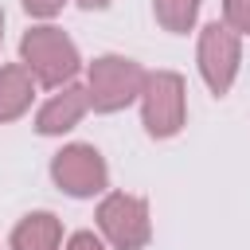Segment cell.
<instances>
[{
  "label": "cell",
  "mask_w": 250,
  "mask_h": 250,
  "mask_svg": "<svg viewBox=\"0 0 250 250\" xmlns=\"http://www.w3.org/2000/svg\"><path fill=\"white\" fill-rule=\"evenodd\" d=\"M223 23L234 35H246L250 31V0H223Z\"/></svg>",
  "instance_id": "8fae6325"
},
{
  "label": "cell",
  "mask_w": 250,
  "mask_h": 250,
  "mask_svg": "<svg viewBox=\"0 0 250 250\" xmlns=\"http://www.w3.org/2000/svg\"><path fill=\"white\" fill-rule=\"evenodd\" d=\"M59 242H62V223H59V215H51V211H31V215H23V219L12 227V238H8L12 250H59Z\"/></svg>",
  "instance_id": "ba28073f"
},
{
  "label": "cell",
  "mask_w": 250,
  "mask_h": 250,
  "mask_svg": "<svg viewBox=\"0 0 250 250\" xmlns=\"http://www.w3.org/2000/svg\"><path fill=\"white\" fill-rule=\"evenodd\" d=\"M62 250H105V242H102L94 230H74V234L66 238Z\"/></svg>",
  "instance_id": "4fadbf2b"
},
{
  "label": "cell",
  "mask_w": 250,
  "mask_h": 250,
  "mask_svg": "<svg viewBox=\"0 0 250 250\" xmlns=\"http://www.w3.org/2000/svg\"><path fill=\"white\" fill-rule=\"evenodd\" d=\"M145 66L125 59V55H98L86 66V94L94 113H117L141 98L145 86Z\"/></svg>",
  "instance_id": "7a4b0ae2"
},
{
  "label": "cell",
  "mask_w": 250,
  "mask_h": 250,
  "mask_svg": "<svg viewBox=\"0 0 250 250\" xmlns=\"http://www.w3.org/2000/svg\"><path fill=\"white\" fill-rule=\"evenodd\" d=\"M31 98H35V78L23 70V62L0 66V125L23 117L31 109Z\"/></svg>",
  "instance_id": "9c48e42d"
},
{
  "label": "cell",
  "mask_w": 250,
  "mask_h": 250,
  "mask_svg": "<svg viewBox=\"0 0 250 250\" xmlns=\"http://www.w3.org/2000/svg\"><path fill=\"white\" fill-rule=\"evenodd\" d=\"M195 59H199V74H203V82H207V90L215 94V98H223L230 86H234V78H238V62H242V39L227 27V23H207L203 31H199V51H195Z\"/></svg>",
  "instance_id": "8992f818"
},
{
  "label": "cell",
  "mask_w": 250,
  "mask_h": 250,
  "mask_svg": "<svg viewBox=\"0 0 250 250\" xmlns=\"http://www.w3.org/2000/svg\"><path fill=\"white\" fill-rule=\"evenodd\" d=\"M20 62H23V70H27L39 86L59 90V86L74 82V74H78V66H82V55H78L74 39H70L62 27L39 23V27L23 31V39H20Z\"/></svg>",
  "instance_id": "6da1fadb"
},
{
  "label": "cell",
  "mask_w": 250,
  "mask_h": 250,
  "mask_svg": "<svg viewBox=\"0 0 250 250\" xmlns=\"http://www.w3.org/2000/svg\"><path fill=\"white\" fill-rule=\"evenodd\" d=\"M0 43H4V16H0Z\"/></svg>",
  "instance_id": "9a60e30c"
},
{
  "label": "cell",
  "mask_w": 250,
  "mask_h": 250,
  "mask_svg": "<svg viewBox=\"0 0 250 250\" xmlns=\"http://www.w3.org/2000/svg\"><path fill=\"white\" fill-rule=\"evenodd\" d=\"M141 121L145 133L156 141H168L188 121V86L176 70H152L141 86Z\"/></svg>",
  "instance_id": "3957f363"
},
{
  "label": "cell",
  "mask_w": 250,
  "mask_h": 250,
  "mask_svg": "<svg viewBox=\"0 0 250 250\" xmlns=\"http://www.w3.org/2000/svg\"><path fill=\"white\" fill-rule=\"evenodd\" d=\"M199 4L203 0H152V12H156V23L172 35H184L195 27V16H199Z\"/></svg>",
  "instance_id": "30bf717a"
},
{
  "label": "cell",
  "mask_w": 250,
  "mask_h": 250,
  "mask_svg": "<svg viewBox=\"0 0 250 250\" xmlns=\"http://www.w3.org/2000/svg\"><path fill=\"white\" fill-rule=\"evenodd\" d=\"M86 109H90V94H86V86L66 82V86H59V90L39 105V113H35V129H39L43 137H62V133H70V129L82 121Z\"/></svg>",
  "instance_id": "52a82bcc"
},
{
  "label": "cell",
  "mask_w": 250,
  "mask_h": 250,
  "mask_svg": "<svg viewBox=\"0 0 250 250\" xmlns=\"http://www.w3.org/2000/svg\"><path fill=\"white\" fill-rule=\"evenodd\" d=\"M78 8H86V12H102V8H109V0H78Z\"/></svg>",
  "instance_id": "5bb4252c"
},
{
  "label": "cell",
  "mask_w": 250,
  "mask_h": 250,
  "mask_svg": "<svg viewBox=\"0 0 250 250\" xmlns=\"http://www.w3.org/2000/svg\"><path fill=\"white\" fill-rule=\"evenodd\" d=\"M51 180L74 199H94L109 188V168H105V156L94 145L74 141V145H62L51 156Z\"/></svg>",
  "instance_id": "5b68a950"
},
{
  "label": "cell",
  "mask_w": 250,
  "mask_h": 250,
  "mask_svg": "<svg viewBox=\"0 0 250 250\" xmlns=\"http://www.w3.org/2000/svg\"><path fill=\"white\" fill-rule=\"evenodd\" d=\"M62 4H66V0H23V12L35 16V20H51V16L62 12Z\"/></svg>",
  "instance_id": "7c38bea8"
},
{
  "label": "cell",
  "mask_w": 250,
  "mask_h": 250,
  "mask_svg": "<svg viewBox=\"0 0 250 250\" xmlns=\"http://www.w3.org/2000/svg\"><path fill=\"white\" fill-rule=\"evenodd\" d=\"M98 230L113 250H145L152 238L148 203L129 191H109L98 203Z\"/></svg>",
  "instance_id": "277c9868"
}]
</instances>
